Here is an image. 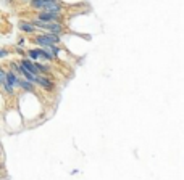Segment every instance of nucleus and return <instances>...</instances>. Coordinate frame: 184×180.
Instances as JSON below:
<instances>
[{
  "mask_svg": "<svg viewBox=\"0 0 184 180\" xmlns=\"http://www.w3.org/2000/svg\"><path fill=\"white\" fill-rule=\"evenodd\" d=\"M31 7L44 11H53V13L61 11V5L58 3V0H31Z\"/></svg>",
  "mask_w": 184,
  "mask_h": 180,
  "instance_id": "f257e3e1",
  "label": "nucleus"
},
{
  "mask_svg": "<svg viewBox=\"0 0 184 180\" xmlns=\"http://www.w3.org/2000/svg\"><path fill=\"white\" fill-rule=\"evenodd\" d=\"M7 55H8V52H7V50H2V48H0V58H5Z\"/></svg>",
  "mask_w": 184,
  "mask_h": 180,
  "instance_id": "4468645a",
  "label": "nucleus"
},
{
  "mask_svg": "<svg viewBox=\"0 0 184 180\" xmlns=\"http://www.w3.org/2000/svg\"><path fill=\"white\" fill-rule=\"evenodd\" d=\"M2 167H3V166H2V164H0V170H2Z\"/></svg>",
  "mask_w": 184,
  "mask_h": 180,
  "instance_id": "2eb2a0df",
  "label": "nucleus"
},
{
  "mask_svg": "<svg viewBox=\"0 0 184 180\" xmlns=\"http://www.w3.org/2000/svg\"><path fill=\"white\" fill-rule=\"evenodd\" d=\"M20 29H21L23 32H34V29H36V27L32 26V23L21 21V23H20Z\"/></svg>",
  "mask_w": 184,
  "mask_h": 180,
  "instance_id": "6e6552de",
  "label": "nucleus"
},
{
  "mask_svg": "<svg viewBox=\"0 0 184 180\" xmlns=\"http://www.w3.org/2000/svg\"><path fill=\"white\" fill-rule=\"evenodd\" d=\"M29 56H31L32 59H37V58H39V56H37V52H36V50H29Z\"/></svg>",
  "mask_w": 184,
  "mask_h": 180,
  "instance_id": "f8f14e48",
  "label": "nucleus"
},
{
  "mask_svg": "<svg viewBox=\"0 0 184 180\" xmlns=\"http://www.w3.org/2000/svg\"><path fill=\"white\" fill-rule=\"evenodd\" d=\"M36 84H39L40 87H44L45 90H52L53 89V84L47 79V77H44V76H36Z\"/></svg>",
  "mask_w": 184,
  "mask_h": 180,
  "instance_id": "423d86ee",
  "label": "nucleus"
},
{
  "mask_svg": "<svg viewBox=\"0 0 184 180\" xmlns=\"http://www.w3.org/2000/svg\"><path fill=\"white\" fill-rule=\"evenodd\" d=\"M36 42L40 45L42 48L49 47V45H56L60 42V37L56 34H45V35H37Z\"/></svg>",
  "mask_w": 184,
  "mask_h": 180,
  "instance_id": "7ed1b4c3",
  "label": "nucleus"
},
{
  "mask_svg": "<svg viewBox=\"0 0 184 180\" xmlns=\"http://www.w3.org/2000/svg\"><path fill=\"white\" fill-rule=\"evenodd\" d=\"M44 50H45V52H49V55H50L52 58H53V56H56V55L60 53V48L56 47V45H49V47H45Z\"/></svg>",
  "mask_w": 184,
  "mask_h": 180,
  "instance_id": "9d476101",
  "label": "nucleus"
},
{
  "mask_svg": "<svg viewBox=\"0 0 184 180\" xmlns=\"http://www.w3.org/2000/svg\"><path fill=\"white\" fill-rule=\"evenodd\" d=\"M21 66L23 68H24L26 69V71H29L31 72V74H34V76H37V74H39V71H37V68H36V64L34 63H32L31 61V59H23V61H21Z\"/></svg>",
  "mask_w": 184,
  "mask_h": 180,
  "instance_id": "39448f33",
  "label": "nucleus"
},
{
  "mask_svg": "<svg viewBox=\"0 0 184 180\" xmlns=\"http://www.w3.org/2000/svg\"><path fill=\"white\" fill-rule=\"evenodd\" d=\"M18 77H16V74L15 72H5V82L10 87H15V85H18Z\"/></svg>",
  "mask_w": 184,
  "mask_h": 180,
  "instance_id": "0eeeda50",
  "label": "nucleus"
},
{
  "mask_svg": "<svg viewBox=\"0 0 184 180\" xmlns=\"http://www.w3.org/2000/svg\"><path fill=\"white\" fill-rule=\"evenodd\" d=\"M32 26L40 27V29H45V31H50L52 34H56V35L61 32V24L60 23H45V21H40V20H34L32 21Z\"/></svg>",
  "mask_w": 184,
  "mask_h": 180,
  "instance_id": "f03ea898",
  "label": "nucleus"
},
{
  "mask_svg": "<svg viewBox=\"0 0 184 180\" xmlns=\"http://www.w3.org/2000/svg\"><path fill=\"white\" fill-rule=\"evenodd\" d=\"M3 82H5V72L0 71V84H3Z\"/></svg>",
  "mask_w": 184,
  "mask_h": 180,
  "instance_id": "ddd939ff",
  "label": "nucleus"
},
{
  "mask_svg": "<svg viewBox=\"0 0 184 180\" xmlns=\"http://www.w3.org/2000/svg\"><path fill=\"white\" fill-rule=\"evenodd\" d=\"M18 85H20L23 90H34V84L29 81H18Z\"/></svg>",
  "mask_w": 184,
  "mask_h": 180,
  "instance_id": "1a4fd4ad",
  "label": "nucleus"
},
{
  "mask_svg": "<svg viewBox=\"0 0 184 180\" xmlns=\"http://www.w3.org/2000/svg\"><path fill=\"white\" fill-rule=\"evenodd\" d=\"M3 89H5V92H7V93H13V87H10V85H8L7 84V82H3Z\"/></svg>",
  "mask_w": 184,
  "mask_h": 180,
  "instance_id": "9b49d317",
  "label": "nucleus"
},
{
  "mask_svg": "<svg viewBox=\"0 0 184 180\" xmlns=\"http://www.w3.org/2000/svg\"><path fill=\"white\" fill-rule=\"evenodd\" d=\"M37 20L45 21V23H58L60 20V13H53V11H40Z\"/></svg>",
  "mask_w": 184,
  "mask_h": 180,
  "instance_id": "20e7f679",
  "label": "nucleus"
}]
</instances>
